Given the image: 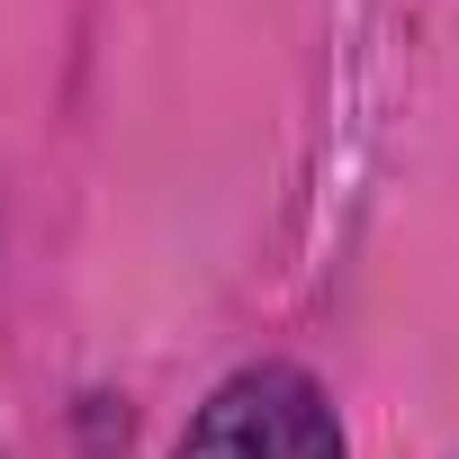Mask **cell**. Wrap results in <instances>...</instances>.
Returning a JSON list of instances; mask_svg holds the SVG:
<instances>
[{
	"mask_svg": "<svg viewBox=\"0 0 459 459\" xmlns=\"http://www.w3.org/2000/svg\"><path fill=\"white\" fill-rule=\"evenodd\" d=\"M171 459H342V432L307 369H235Z\"/></svg>",
	"mask_w": 459,
	"mask_h": 459,
	"instance_id": "obj_1",
	"label": "cell"
}]
</instances>
